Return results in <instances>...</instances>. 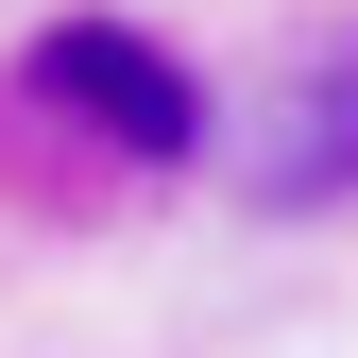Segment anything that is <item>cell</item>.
<instances>
[{
    "mask_svg": "<svg viewBox=\"0 0 358 358\" xmlns=\"http://www.w3.org/2000/svg\"><path fill=\"white\" fill-rule=\"evenodd\" d=\"M34 103H69L85 137H120V154H205V85H188V52H154L137 17H52L34 34Z\"/></svg>",
    "mask_w": 358,
    "mask_h": 358,
    "instance_id": "obj_1",
    "label": "cell"
},
{
    "mask_svg": "<svg viewBox=\"0 0 358 358\" xmlns=\"http://www.w3.org/2000/svg\"><path fill=\"white\" fill-rule=\"evenodd\" d=\"M256 188H273V205H324V188H358V52H341V69L307 85L290 120H273V154H256Z\"/></svg>",
    "mask_w": 358,
    "mask_h": 358,
    "instance_id": "obj_2",
    "label": "cell"
}]
</instances>
